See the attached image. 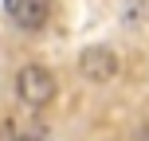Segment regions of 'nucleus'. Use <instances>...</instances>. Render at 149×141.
I'll return each instance as SVG.
<instances>
[{
    "label": "nucleus",
    "instance_id": "obj_5",
    "mask_svg": "<svg viewBox=\"0 0 149 141\" xmlns=\"http://www.w3.org/2000/svg\"><path fill=\"white\" fill-rule=\"evenodd\" d=\"M134 141H149V122H141V126L134 129Z\"/></svg>",
    "mask_w": 149,
    "mask_h": 141
},
{
    "label": "nucleus",
    "instance_id": "obj_2",
    "mask_svg": "<svg viewBox=\"0 0 149 141\" xmlns=\"http://www.w3.org/2000/svg\"><path fill=\"white\" fill-rule=\"evenodd\" d=\"M74 71H79V78L90 82V86H106L110 78H118V74H122V55L114 51L110 43H90V47H82V51H79Z\"/></svg>",
    "mask_w": 149,
    "mask_h": 141
},
{
    "label": "nucleus",
    "instance_id": "obj_1",
    "mask_svg": "<svg viewBox=\"0 0 149 141\" xmlns=\"http://www.w3.org/2000/svg\"><path fill=\"white\" fill-rule=\"evenodd\" d=\"M12 90L16 98H20L28 110H47V106L59 98V78H55V71L47 67V63H24L20 71H16L12 78Z\"/></svg>",
    "mask_w": 149,
    "mask_h": 141
},
{
    "label": "nucleus",
    "instance_id": "obj_3",
    "mask_svg": "<svg viewBox=\"0 0 149 141\" xmlns=\"http://www.w3.org/2000/svg\"><path fill=\"white\" fill-rule=\"evenodd\" d=\"M0 12L24 31V35H36L51 24V0H0Z\"/></svg>",
    "mask_w": 149,
    "mask_h": 141
},
{
    "label": "nucleus",
    "instance_id": "obj_4",
    "mask_svg": "<svg viewBox=\"0 0 149 141\" xmlns=\"http://www.w3.org/2000/svg\"><path fill=\"white\" fill-rule=\"evenodd\" d=\"M0 141H36V133H28L16 118H4L0 122Z\"/></svg>",
    "mask_w": 149,
    "mask_h": 141
}]
</instances>
